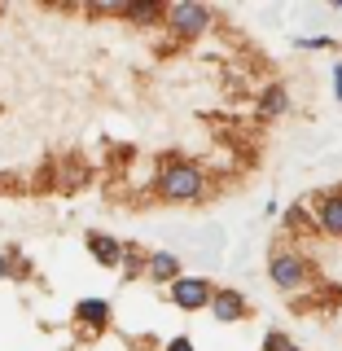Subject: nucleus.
I'll return each mask as SVG.
<instances>
[{"label": "nucleus", "instance_id": "f257e3e1", "mask_svg": "<svg viewBox=\"0 0 342 351\" xmlns=\"http://www.w3.org/2000/svg\"><path fill=\"white\" fill-rule=\"evenodd\" d=\"M202 189H206V180L193 162H167L158 171V193L167 202H193V197H202Z\"/></svg>", "mask_w": 342, "mask_h": 351}, {"label": "nucleus", "instance_id": "f03ea898", "mask_svg": "<svg viewBox=\"0 0 342 351\" xmlns=\"http://www.w3.org/2000/svg\"><path fill=\"white\" fill-rule=\"evenodd\" d=\"M268 272H272V285H281V290H303L307 277H312V272H307V259L299 250H272Z\"/></svg>", "mask_w": 342, "mask_h": 351}, {"label": "nucleus", "instance_id": "7ed1b4c3", "mask_svg": "<svg viewBox=\"0 0 342 351\" xmlns=\"http://www.w3.org/2000/svg\"><path fill=\"white\" fill-rule=\"evenodd\" d=\"M167 22L175 27V36L193 40V36H202V31L211 27V14H206V5H171Z\"/></svg>", "mask_w": 342, "mask_h": 351}, {"label": "nucleus", "instance_id": "20e7f679", "mask_svg": "<svg viewBox=\"0 0 342 351\" xmlns=\"http://www.w3.org/2000/svg\"><path fill=\"white\" fill-rule=\"evenodd\" d=\"M171 299H175V307H184V312H197V307H211L215 290H211V281H202V277H180L171 285Z\"/></svg>", "mask_w": 342, "mask_h": 351}, {"label": "nucleus", "instance_id": "39448f33", "mask_svg": "<svg viewBox=\"0 0 342 351\" xmlns=\"http://www.w3.org/2000/svg\"><path fill=\"white\" fill-rule=\"evenodd\" d=\"M88 250H93V259L101 263V268H119L127 255H123V246H119L114 237H106V233H88Z\"/></svg>", "mask_w": 342, "mask_h": 351}, {"label": "nucleus", "instance_id": "423d86ee", "mask_svg": "<svg viewBox=\"0 0 342 351\" xmlns=\"http://www.w3.org/2000/svg\"><path fill=\"white\" fill-rule=\"evenodd\" d=\"M211 312H215V321H224V325H233L246 316V299H241L237 290H215V299H211Z\"/></svg>", "mask_w": 342, "mask_h": 351}, {"label": "nucleus", "instance_id": "0eeeda50", "mask_svg": "<svg viewBox=\"0 0 342 351\" xmlns=\"http://www.w3.org/2000/svg\"><path fill=\"white\" fill-rule=\"evenodd\" d=\"M316 224H321L325 233L342 237V193H325L321 202H316Z\"/></svg>", "mask_w": 342, "mask_h": 351}, {"label": "nucleus", "instance_id": "6e6552de", "mask_svg": "<svg viewBox=\"0 0 342 351\" xmlns=\"http://www.w3.org/2000/svg\"><path fill=\"white\" fill-rule=\"evenodd\" d=\"M145 272H149L154 281H171L175 285V281H180V259H175L171 250H158V255L145 259Z\"/></svg>", "mask_w": 342, "mask_h": 351}, {"label": "nucleus", "instance_id": "1a4fd4ad", "mask_svg": "<svg viewBox=\"0 0 342 351\" xmlns=\"http://www.w3.org/2000/svg\"><path fill=\"white\" fill-rule=\"evenodd\" d=\"M75 321H84V325H93V329H101L110 321V303L101 299H84L80 307H75Z\"/></svg>", "mask_w": 342, "mask_h": 351}, {"label": "nucleus", "instance_id": "9d476101", "mask_svg": "<svg viewBox=\"0 0 342 351\" xmlns=\"http://www.w3.org/2000/svg\"><path fill=\"white\" fill-rule=\"evenodd\" d=\"M259 110H263V114H285V110H290V93H285L281 84H272L268 93L259 97Z\"/></svg>", "mask_w": 342, "mask_h": 351}, {"label": "nucleus", "instance_id": "9b49d317", "mask_svg": "<svg viewBox=\"0 0 342 351\" xmlns=\"http://www.w3.org/2000/svg\"><path fill=\"white\" fill-rule=\"evenodd\" d=\"M127 18L141 22V27H149V22L162 18V9H158V5H145V0H136V5H127Z\"/></svg>", "mask_w": 342, "mask_h": 351}, {"label": "nucleus", "instance_id": "f8f14e48", "mask_svg": "<svg viewBox=\"0 0 342 351\" xmlns=\"http://www.w3.org/2000/svg\"><path fill=\"white\" fill-rule=\"evenodd\" d=\"M263 351H303L294 343L290 334H281V329H272V334H263Z\"/></svg>", "mask_w": 342, "mask_h": 351}, {"label": "nucleus", "instance_id": "ddd939ff", "mask_svg": "<svg viewBox=\"0 0 342 351\" xmlns=\"http://www.w3.org/2000/svg\"><path fill=\"white\" fill-rule=\"evenodd\" d=\"M299 44H303V49H329L334 40H329V36H316V40H299Z\"/></svg>", "mask_w": 342, "mask_h": 351}, {"label": "nucleus", "instance_id": "4468645a", "mask_svg": "<svg viewBox=\"0 0 342 351\" xmlns=\"http://www.w3.org/2000/svg\"><path fill=\"white\" fill-rule=\"evenodd\" d=\"M167 351H193V343H189V338H171Z\"/></svg>", "mask_w": 342, "mask_h": 351}, {"label": "nucleus", "instance_id": "2eb2a0df", "mask_svg": "<svg viewBox=\"0 0 342 351\" xmlns=\"http://www.w3.org/2000/svg\"><path fill=\"white\" fill-rule=\"evenodd\" d=\"M334 97H338V101H342V66H338V71H334Z\"/></svg>", "mask_w": 342, "mask_h": 351}, {"label": "nucleus", "instance_id": "dca6fc26", "mask_svg": "<svg viewBox=\"0 0 342 351\" xmlns=\"http://www.w3.org/2000/svg\"><path fill=\"white\" fill-rule=\"evenodd\" d=\"M5 272H9V259H5V255H0V277H5Z\"/></svg>", "mask_w": 342, "mask_h": 351}]
</instances>
